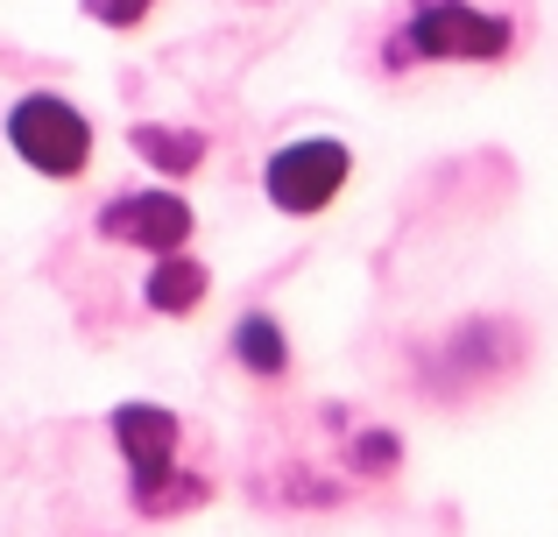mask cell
<instances>
[{
  "instance_id": "cell-7",
  "label": "cell",
  "mask_w": 558,
  "mask_h": 537,
  "mask_svg": "<svg viewBox=\"0 0 558 537\" xmlns=\"http://www.w3.org/2000/svg\"><path fill=\"white\" fill-rule=\"evenodd\" d=\"M205 290H213V269L198 255H156L149 276H142V304L156 318H191L205 304Z\"/></svg>"
},
{
  "instance_id": "cell-3",
  "label": "cell",
  "mask_w": 558,
  "mask_h": 537,
  "mask_svg": "<svg viewBox=\"0 0 558 537\" xmlns=\"http://www.w3.org/2000/svg\"><path fill=\"white\" fill-rule=\"evenodd\" d=\"M8 149L22 156L36 178L71 184L93 163V121H85L64 93H22L8 107Z\"/></svg>"
},
{
  "instance_id": "cell-5",
  "label": "cell",
  "mask_w": 558,
  "mask_h": 537,
  "mask_svg": "<svg viewBox=\"0 0 558 537\" xmlns=\"http://www.w3.org/2000/svg\"><path fill=\"white\" fill-rule=\"evenodd\" d=\"M347 178H354V156H347V142H332V135L283 142V149L262 163V192H269V206L290 212V220L326 212L332 198L347 192Z\"/></svg>"
},
{
  "instance_id": "cell-6",
  "label": "cell",
  "mask_w": 558,
  "mask_h": 537,
  "mask_svg": "<svg viewBox=\"0 0 558 537\" xmlns=\"http://www.w3.org/2000/svg\"><path fill=\"white\" fill-rule=\"evenodd\" d=\"M99 241H113V248H142V255H184L191 241V206L178 192H121L99 206Z\"/></svg>"
},
{
  "instance_id": "cell-2",
  "label": "cell",
  "mask_w": 558,
  "mask_h": 537,
  "mask_svg": "<svg viewBox=\"0 0 558 537\" xmlns=\"http://www.w3.org/2000/svg\"><path fill=\"white\" fill-rule=\"evenodd\" d=\"M517 50V22L474 0H410L396 36L381 42V64L410 71V64H502Z\"/></svg>"
},
{
  "instance_id": "cell-11",
  "label": "cell",
  "mask_w": 558,
  "mask_h": 537,
  "mask_svg": "<svg viewBox=\"0 0 558 537\" xmlns=\"http://www.w3.org/2000/svg\"><path fill=\"white\" fill-rule=\"evenodd\" d=\"M78 8L93 14L99 28H142V22H149V8H156V0H78Z\"/></svg>"
},
{
  "instance_id": "cell-10",
  "label": "cell",
  "mask_w": 558,
  "mask_h": 537,
  "mask_svg": "<svg viewBox=\"0 0 558 537\" xmlns=\"http://www.w3.org/2000/svg\"><path fill=\"white\" fill-rule=\"evenodd\" d=\"M340 467L354 481H381V474L403 467V439L389 425H347V446H340Z\"/></svg>"
},
{
  "instance_id": "cell-8",
  "label": "cell",
  "mask_w": 558,
  "mask_h": 537,
  "mask_svg": "<svg viewBox=\"0 0 558 537\" xmlns=\"http://www.w3.org/2000/svg\"><path fill=\"white\" fill-rule=\"evenodd\" d=\"M128 149H135L149 170H163V178H191V170L205 163L198 127H163V121H135L128 127Z\"/></svg>"
},
{
  "instance_id": "cell-4",
  "label": "cell",
  "mask_w": 558,
  "mask_h": 537,
  "mask_svg": "<svg viewBox=\"0 0 558 537\" xmlns=\"http://www.w3.org/2000/svg\"><path fill=\"white\" fill-rule=\"evenodd\" d=\"M517 361H523V332L509 326V318L481 312V318H460V326H452L446 340L417 361V382L432 389V396H466V389L509 375Z\"/></svg>"
},
{
  "instance_id": "cell-9",
  "label": "cell",
  "mask_w": 558,
  "mask_h": 537,
  "mask_svg": "<svg viewBox=\"0 0 558 537\" xmlns=\"http://www.w3.org/2000/svg\"><path fill=\"white\" fill-rule=\"evenodd\" d=\"M233 361H241L255 382H283L290 375V340L269 312H241L233 318Z\"/></svg>"
},
{
  "instance_id": "cell-1",
  "label": "cell",
  "mask_w": 558,
  "mask_h": 537,
  "mask_svg": "<svg viewBox=\"0 0 558 537\" xmlns=\"http://www.w3.org/2000/svg\"><path fill=\"white\" fill-rule=\"evenodd\" d=\"M107 431L128 460V502H135L142 516H184L213 496L205 474L178 467V446H184L178 411H163V403H113Z\"/></svg>"
}]
</instances>
